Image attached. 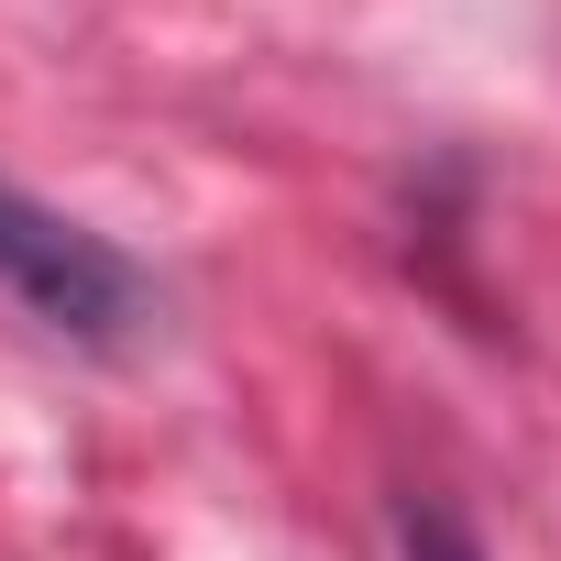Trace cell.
<instances>
[{
	"label": "cell",
	"mask_w": 561,
	"mask_h": 561,
	"mask_svg": "<svg viewBox=\"0 0 561 561\" xmlns=\"http://www.w3.org/2000/svg\"><path fill=\"white\" fill-rule=\"evenodd\" d=\"M0 287H12L34 320L78 331V342H122L144 320V275L100 231H78L67 209H45L23 187H0Z\"/></svg>",
	"instance_id": "6da1fadb"
},
{
	"label": "cell",
	"mask_w": 561,
	"mask_h": 561,
	"mask_svg": "<svg viewBox=\"0 0 561 561\" xmlns=\"http://www.w3.org/2000/svg\"><path fill=\"white\" fill-rule=\"evenodd\" d=\"M408 561H473V539L451 517H408Z\"/></svg>",
	"instance_id": "7a4b0ae2"
}]
</instances>
